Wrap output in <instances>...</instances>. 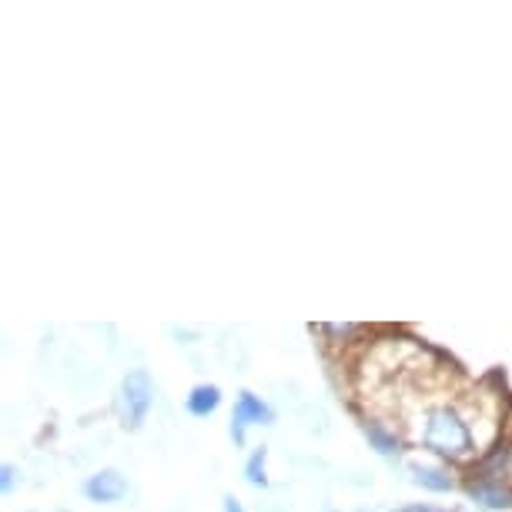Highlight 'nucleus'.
I'll return each mask as SVG.
<instances>
[{
	"instance_id": "obj_8",
	"label": "nucleus",
	"mask_w": 512,
	"mask_h": 512,
	"mask_svg": "<svg viewBox=\"0 0 512 512\" xmlns=\"http://www.w3.org/2000/svg\"><path fill=\"white\" fill-rule=\"evenodd\" d=\"M218 405H221V389H218V385H211V382L195 385V389L188 392V399H185V409L195 415V419H208Z\"/></svg>"
},
{
	"instance_id": "obj_2",
	"label": "nucleus",
	"mask_w": 512,
	"mask_h": 512,
	"mask_svg": "<svg viewBox=\"0 0 512 512\" xmlns=\"http://www.w3.org/2000/svg\"><path fill=\"white\" fill-rule=\"evenodd\" d=\"M121 415H124V425L128 429H141L144 419H148L151 405H154V379L148 369H131L124 375L121 382Z\"/></svg>"
},
{
	"instance_id": "obj_6",
	"label": "nucleus",
	"mask_w": 512,
	"mask_h": 512,
	"mask_svg": "<svg viewBox=\"0 0 512 512\" xmlns=\"http://www.w3.org/2000/svg\"><path fill=\"white\" fill-rule=\"evenodd\" d=\"M409 476L415 486H422L429 492H452L459 486L449 466H432V462H409Z\"/></svg>"
},
{
	"instance_id": "obj_4",
	"label": "nucleus",
	"mask_w": 512,
	"mask_h": 512,
	"mask_svg": "<svg viewBox=\"0 0 512 512\" xmlns=\"http://www.w3.org/2000/svg\"><path fill=\"white\" fill-rule=\"evenodd\" d=\"M84 496L91 502H101V506H111V502H121L128 496V479L118 469H101L84 482Z\"/></svg>"
},
{
	"instance_id": "obj_11",
	"label": "nucleus",
	"mask_w": 512,
	"mask_h": 512,
	"mask_svg": "<svg viewBox=\"0 0 512 512\" xmlns=\"http://www.w3.org/2000/svg\"><path fill=\"white\" fill-rule=\"evenodd\" d=\"M17 482V466H11V462H4V469H0V489L11 492Z\"/></svg>"
},
{
	"instance_id": "obj_12",
	"label": "nucleus",
	"mask_w": 512,
	"mask_h": 512,
	"mask_svg": "<svg viewBox=\"0 0 512 512\" xmlns=\"http://www.w3.org/2000/svg\"><path fill=\"white\" fill-rule=\"evenodd\" d=\"M225 512H245V509H241V502L235 496H225Z\"/></svg>"
},
{
	"instance_id": "obj_5",
	"label": "nucleus",
	"mask_w": 512,
	"mask_h": 512,
	"mask_svg": "<svg viewBox=\"0 0 512 512\" xmlns=\"http://www.w3.org/2000/svg\"><path fill=\"white\" fill-rule=\"evenodd\" d=\"M466 492H469V499H476L479 506H486V509H512V486H506V482L469 476Z\"/></svg>"
},
{
	"instance_id": "obj_10",
	"label": "nucleus",
	"mask_w": 512,
	"mask_h": 512,
	"mask_svg": "<svg viewBox=\"0 0 512 512\" xmlns=\"http://www.w3.org/2000/svg\"><path fill=\"white\" fill-rule=\"evenodd\" d=\"M265 459H268V449H265V446H258V449L248 456V462H245V479H248L255 489H265V486H268V476H265Z\"/></svg>"
},
{
	"instance_id": "obj_9",
	"label": "nucleus",
	"mask_w": 512,
	"mask_h": 512,
	"mask_svg": "<svg viewBox=\"0 0 512 512\" xmlns=\"http://www.w3.org/2000/svg\"><path fill=\"white\" fill-rule=\"evenodd\" d=\"M318 332H322L325 338H332V342H328L332 349H349L352 342H362V338L369 335V328L345 322V325H322ZM362 345H365V342H362Z\"/></svg>"
},
{
	"instance_id": "obj_7",
	"label": "nucleus",
	"mask_w": 512,
	"mask_h": 512,
	"mask_svg": "<svg viewBox=\"0 0 512 512\" xmlns=\"http://www.w3.org/2000/svg\"><path fill=\"white\" fill-rule=\"evenodd\" d=\"M362 432H365V439L382 452V456H392V452L402 449V436L392 429V425H385V419H365Z\"/></svg>"
},
{
	"instance_id": "obj_3",
	"label": "nucleus",
	"mask_w": 512,
	"mask_h": 512,
	"mask_svg": "<svg viewBox=\"0 0 512 512\" xmlns=\"http://www.w3.org/2000/svg\"><path fill=\"white\" fill-rule=\"evenodd\" d=\"M268 422H272V409H268L255 392H241L235 402V412H231V439L241 446L251 425H268Z\"/></svg>"
},
{
	"instance_id": "obj_1",
	"label": "nucleus",
	"mask_w": 512,
	"mask_h": 512,
	"mask_svg": "<svg viewBox=\"0 0 512 512\" xmlns=\"http://www.w3.org/2000/svg\"><path fill=\"white\" fill-rule=\"evenodd\" d=\"M415 439L422 442V449L436 452L439 459L456 462V466H469L472 459H482V446L466 405L456 399H436L422 405L415 415Z\"/></svg>"
}]
</instances>
